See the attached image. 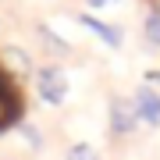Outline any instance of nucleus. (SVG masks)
I'll return each mask as SVG.
<instances>
[{"mask_svg": "<svg viewBox=\"0 0 160 160\" xmlns=\"http://www.w3.org/2000/svg\"><path fill=\"white\" fill-rule=\"evenodd\" d=\"M39 96L46 103H61L64 100V71L61 68H43L39 71Z\"/></svg>", "mask_w": 160, "mask_h": 160, "instance_id": "nucleus-1", "label": "nucleus"}, {"mask_svg": "<svg viewBox=\"0 0 160 160\" xmlns=\"http://www.w3.org/2000/svg\"><path fill=\"white\" fill-rule=\"evenodd\" d=\"M139 125V114H135V103H128V100H114L110 103V128L114 132H132Z\"/></svg>", "mask_w": 160, "mask_h": 160, "instance_id": "nucleus-2", "label": "nucleus"}, {"mask_svg": "<svg viewBox=\"0 0 160 160\" xmlns=\"http://www.w3.org/2000/svg\"><path fill=\"white\" fill-rule=\"evenodd\" d=\"M135 114L142 118V121H149V125H157L160 121V96L149 86H139V96H135Z\"/></svg>", "mask_w": 160, "mask_h": 160, "instance_id": "nucleus-3", "label": "nucleus"}, {"mask_svg": "<svg viewBox=\"0 0 160 160\" xmlns=\"http://www.w3.org/2000/svg\"><path fill=\"white\" fill-rule=\"evenodd\" d=\"M82 25H89V29L96 32L100 39H107L110 46H118V43H121V29H114V25H103V22H96V18H89V14L82 18Z\"/></svg>", "mask_w": 160, "mask_h": 160, "instance_id": "nucleus-4", "label": "nucleus"}, {"mask_svg": "<svg viewBox=\"0 0 160 160\" xmlns=\"http://www.w3.org/2000/svg\"><path fill=\"white\" fill-rule=\"evenodd\" d=\"M14 114H18V100H14L7 89H0V128H4Z\"/></svg>", "mask_w": 160, "mask_h": 160, "instance_id": "nucleus-5", "label": "nucleus"}, {"mask_svg": "<svg viewBox=\"0 0 160 160\" xmlns=\"http://www.w3.org/2000/svg\"><path fill=\"white\" fill-rule=\"evenodd\" d=\"M4 61L11 64V68H18V71H29V53L14 50V46H7V50H4Z\"/></svg>", "mask_w": 160, "mask_h": 160, "instance_id": "nucleus-6", "label": "nucleus"}, {"mask_svg": "<svg viewBox=\"0 0 160 160\" xmlns=\"http://www.w3.org/2000/svg\"><path fill=\"white\" fill-rule=\"evenodd\" d=\"M146 39L160 46V14H153V18L146 22Z\"/></svg>", "mask_w": 160, "mask_h": 160, "instance_id": "nucleus-7", "label": "nucleus"}, {"mask_svg": "<svg viewBox=\"0 0 160 160\" xmlns=\"http://www.w3.org/2000/svg\"><path fill=\"white\" fill-rule=\"evenodd\" d=\"M68 160H100V157H96V153H92V149H89V146H75V149H71V153H68Z\"/></svg>", "mask_w": 160, "mask_h": 160, "instance_id": "nucleus-8", "label": "nucleus"}, {"mask_svg": "<svg viewBox=\"0 0 160 160\" xmlns=\"http://www.w3.org/2000/svg\"><path fill=\"white\" fill-rule=\"evenodd\" d=\"M22 135H25V139L32 142V149H39V132H36L32 125H25V128H22Z\"/></svg>", "mask_w": 160, "mask_h": 160, "instance_id": "nucleus-9", "label": "nucleus"}, {"mask_svg": "<svg viewBox=\"0 0 160 160\" xmlns=\"http://www.w3.org/2000/svg\"><path fill=\"white\" fill-rule=\"evenodd\" d=\"M86 4H92V7H103V4H107V0H86Z\"/></svg>", "mask_w": 160, "mask_h": 160, "instance_id": "nucleus-10", "label": "nucleus"}, {"mask_svg": "<svg viewBox=\"0 0 160 160\" xmlns=\"http://www.w3.org/2000/svg\"><path fill=\"white\" fill-rule=\"evenodd\" d=\"M157 14H160V11H157Z\"/></svg>", "mask_w": 160, "mask_h": 160, "instance_id": "nucleus-11", "label": "nucleus"}]
</instances>
